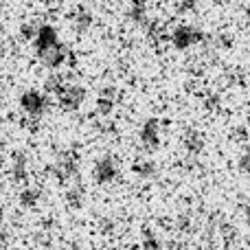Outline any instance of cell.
Here are the masks:
<instances>
[{
  "mask_svg": "<svg viewBox=\"0 0 250 250\" xmlns=\"http://www.w3.org/2000/svg\"><path fill=\"white\" fill-rule=\"evenodd\" d=\"M119 176H121V165H119V160L114 158V156L105 154V156H101V158L95 160V167H92V180H95L99 187L112 185V182L119 180Z\"/></svg>",
  "mask_w": 250,
  "mask_h": 250,
  "instance_id": "2",
  "label": "cell"
},
{
  "mask_svg": "<svg viewBox=\"0 0 250 250\" xmlns=\"http://www.w3.org/2000/svg\"><path fill=\"white\" fill-rule=\"evenodd\" d=\"M117 99H119L117 88H104V90L99 92V97H97V114H101V117L112 114L114 105H117Z\"/></svg>",
  "mask_w": 250,
  "mask_h": 250,
  "instance_id": "8",
  "label": "cell"
},
{
  "mask_svg": "<svg viewBox=\"0 0 250 250\" xmlns=\"http://www.w3.org/2000/svg\"><path fill=\"white\" fill-rule=\"evenodd\" d=\"M2 226H7V213H4V208L0 207V229Z\"/></svg>",
  "mask_w": 250,
  "mask_h": 250,
  "instance_id": "16",
  "label": "cell"
},
{
  "mask_svg": "<svg viewBox=\"0 0 250 250\" xmlns=\"http://www.w3.org/2000/svg\"><path fill=\"white\" fill-rule=\"evenodd\" d=\"M86 185H82L79 180L70 182V185H66V204L70 208H82L83 202H86Z\"/></svg>",
  "mask_w": 250,
  "mask_h": 250,
  "instance_id": "10",
  "label": "cell"
},
{
  "mask_svg": "<svg viewBox=\"0 0 250 250\" xmlns=\"http://www.w3.org/2000/svg\"><path fill=\"white\" fill-rule=\"evenodd\" d=\"M129 250H143V246H132Z\"/></svg>",
  "mask_w": 250,
  "mask_h": 250,
  "instance_id": "18",
  "label": "cell"
},
{
  "mask_svg": "<svg viewBox=\"0 0 250 250\" xmlns=\"http://www.w3.org/2000/svg\"><path fill=\"white\" fill-rule=\"evenodd\" d=\"M237 165H239V169H242L244 173H248V176H250V147H246V149L239 154Z\"/></svg>",
  "mask_w": 250,
  "mask_h": 250,
  "instance_id": "14",
  "label": "cell"
},
{
  "mask_svg": "<svg viewBox=\"0 0 250 250\" xmlns=\"http://www.w3.org/2000/svg\"><path fill=\"white\" fill-rule=\"evenodd\" d=\"M55 97H57V104H60L62 110H66V112H77V110L86 104L88 92H86V88L77 86V83H64V86L55 92Z\"/></svg>",
  "mask_w": 250,
  "mask_h": 250,
  "instance_id": "4",
  "label": "cell"
},
{
  "mask_svg": "<svg viewBox=\"0 0 250 250\" xmlns=\"http://www.w3.org/2000/svg\"><path fill=\"white\" fill-rule=\"evenodd\" d=\"M53 176L62 185H70V182L79 180V158L75 151H62L55 160L53 167Z\"/></svg>",
  "mask_w": 250,
  "mask_h": 250,
  "instance_id": "3",
  "label": "cell"
},
{
  "mask_svg": "<svg viewBox=\"0 0 250 250\" xmlns=\"http://www.w3.org/2000/svg\"><path fill=\"white\" fill-rule=\"evenodd\" d=\"M9 176L16 185H26L29 180V160H26L24 154H16L13 156V163L11 169H9Z\"/></svg>",
  "mask_w": 250,
  "mask_h": 250,
  "instance_id": "9",
  "label": "cell"
},
{
  "mask_svg": "<svg viewBox=\"0 0 250 250\" xmlns=\"http://www.w3.org/2000/svg\"><path fill=\"white\" fill-rule=\"evenodd\" d=\"M138 141H141V147H145L147 151H156L160 147V143H163V123L154 117L147 119V121L141 125Z\"/></svg>",
  "mask_w": 250,
  "mask_h": 250,
  "instance_id": "5",
  "label": "cell"
},
{
  "mask_svg": "<svg viewBox=\"0 0 250 250\" xmlns=\"http://www.w3.org/2000/svg\"><path fill=\"white\" fill-rule=\"evenodd\" d=\"M200 42H202V31L195 29V26H178L171 35V44L180 51H187V48L195 46Z\"/></svg>",
  "mask_w": 250,
  "mask_h": 250,
  "instance_id": "6",
  "label": "cell"
},
{
  "mask_svg": "<svg viewBox=\"0 0 250 250\" xmlns=\"http://www.w3.org/2000/svg\"><path fill=\"white\" fill-rule=\"evenodd\" d=\"M143 250H163V244H160V237L156 233H151V230H145V235H143V242H141Z\"/></svg>",
  "mask_w": 250,
  "mask_h": 250,
  "instance_id": "13",
  "label": "cell"
},
{
  "mask_svg": "<svg viewBox=\"0 0 250 250\" xmlns=\"http://www.w3.org/2000/svg\"><path fill=\"white\" fill-rule=\"evenodd\" d=\"M182 145H185V151H187V160H189L191 165H195L198 163V156L204 151L207 141H204L202 132H198V129H189V132L185 134V138H182Z\"/></svg>",
  "mask_w": 250,
  "mask_h": 250,
  "instance_id": "7",
  "label": "cell"
},
{
  "mask_svg": "<svg viewBox=\"0 0 250 250\" xmlns=\"http://www.w3.org/2000/svg\"><path fill=\"white\" fill-rule=\"evenodd\" d=\"M132 171L136 173V178H141V180H151V178H156V173H158V167H156V163L149 158H138L136 163L132 165Z\"/></svg>",
  "mask_w": 250,
  "mask_h": 250,
  "instance_id": "12",
  "label": "cell"
},
{
  "mask_svg": "<svg viewBox=\"0 0 250 250\" xmlns=\"http://www.w3.org/2000/svg\"><path fill=\"white\" fill-rule=\"evenodd\" d=\"M9 242H11V233H9L7 226H2V229H0V250L7 248Z\"/></svg>",
  "mask_w": 250,
  "mask_h": 250,
  "instance_id": "15",
  "label": "cell"
},
{
  "mask_svg": "<svg viewBox=\"0 0 250 250\" xmlns=\"http://www.w3.org/2000/svg\"><path fill=\"white\" fill-rule=\"evenodd\" d=\"M244 220H246V224L250 226V204H246V207H244Z\"/></svg>",
  "mask_w": 250,
  "mask_h": 250,
  "instance_id": "17",
  "label": "cell"
},
{
  "mask_svg": "<svg viewBox=\"0 0 250 250\" xmlns=\"http://www.w3.org/2000/svg\"><path fill=\"white\" fill-rule=\"evenodd\" d=\"M18 200H20V204L24 208H38V204L42 202V189L35 185H22Z\"/></svg>",
  "mask_w": 250,
  "mask_h": 250,
  "instance_id": "11",
  "label": "cell"
},
{
  "mask_svg": "<svg viewBox=\"0 0 250 250\" xmlns=\"http://www.w3.org/2000/svg\"><path fill=\"white\" fill-rule=\"evenodd\" d=\"M51 108V99H48V92L46 90H31L22 92L20 95V110L31 119H42L44 114L48 112Z\"/></svg>",
  "mask_w": 250,
  "mask_h": 250,
  "instance_id": "1",
  "label": "cell"
}]
</instances>
